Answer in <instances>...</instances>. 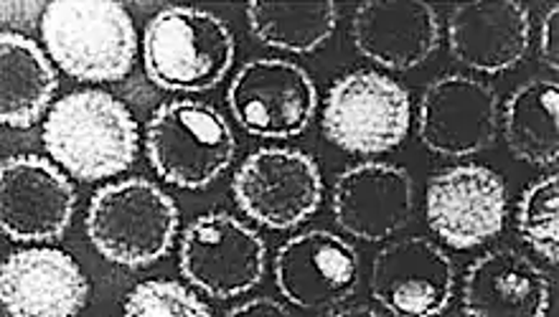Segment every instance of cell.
Listing matches in <instances>:
<instances>
[{"label":"cell","mask_w":559,"mask_h":317,"mask_svg":"<svg viewBox=\"0 0 559 317\" xmlns=\"http://www.w3.org/2000/svg\"><path fill=\"white\" fill-rule=\"evenodd\" d=\"M44 148L76 181H103L133 166L138 125L118 97L103 89L69 92L44 120Z\"/></svg>","instance_id":"obj_1"},{"label":"cell","mask_w":559,"mask_h":317,"mask_svg":"<svg viewBox=\"0 0 559 317\" xmlns=\"http://www.w3.org/2000/svg\"><path fill=\"white\" fill-rule=\"evenodd\" d=\"M46 51L76 82H120L133 69L135 26L112 0H53L41 13Z\"/></svg>","instance_id":"obj_2"},{"label":"cell","mask_w":559,"mask_h":317,"mask_svg":"<svg viewBox=\"0 0 559 317\" xmlns=\"http://www.w3.org/2000/svg\"><path fill=\"white\" fill-rule=\"evenodd\" d=\"M237 44L219 15L170 5L145 26L143 64L155 87L166 92H209L229 74Z\"/></svg>","instance_id":"obj_3"},{"label":"cell","mask_w":559,"mask_h":317,"mask_svg":"<svg viewBox=\"0 0 559 317\" xmlns=\"http://www.w3.org/2000/svg\"><path fill=\"white\" fill-rule=\"evenodd\" d=\"M178 221L181 214L166 191L145 178H128L92 196L87 236L112 265L151 267L166 257Z\"/></svg>","instance_id":"obj_4"},{"label":"cell","mask_w":559,"mask_h":317,"mask_svg":"<svg viewBox=\"0 0 559 317\" xmlns=\"http://www.w3.org/2000/svg\"><path fill=\"white\" fill-rule=\"evenodd\" d=\"M145 150L155 173L178 188H206L231 166L237 141L229 122L212 105L174 99L145 125Z\"/></svg>","instance_id":"obj_5"},{"label":"cell","mask_w":559,"mask_h":317,"mask_svg":"<svg viewBox=\"0 0 559 317\" xmlns=\"http://www.w3.org/2000/svg\"><path fill=\"white\" fill-rule=\"evenodd\" d=\"M413 102L392 76L359 69L333 82L323 105V135L354 156H379L400 148L409 135Z\"/></svg>","instance_id":"obj_6"},{"label":"cell","mask_w":559,"mask_h":317,"mask_svg":"<svg viewBox=\"0 0 559 317\" xmlns=\"http://www.w3.org/2000/svg\"><path fill=\"white\" fill-rule=\"evenodd\" d=\"M265 239L258 231L227 211H212L186 227L178 269L209 297L229 300L258 288L265 277Z\"/></svg>","instance_id":"obj_7"},{"label":"cell","mask_w":559,"mask_h":317,"mask_svg":"<svg viewBox=\"0 0 559 317\" xmlns=\"http://www.w3.org/2000/svg\"><path fill=\"white\" fill-rule=\"evenodd\" d=\"M229 110L247 133L287 141L306 133L318 107L308 72L287 59H252L239 69L227 92Z\"/></svg>","instance_id":"obj_8"},{"label":"cell","mask_w":559,"mask_h":317,"mask_svg":"<svg viewBox=\"0 0 559 317\" xmlns=\"http://www.w3.org/2000/svg\"><path fill=\"white\" fill-rule=\"evenodd\" d=\"M237 206L267 229H293L323 200V175L316 160L293 148H260L231 181Z\"/></svg>","instance_id":"obj_9"},{"label":"cell","mask_w":559,"mask_h":317,"mask_svg":"<svg viewBox=\"0 0 559 317\" xmlns=\"http://www.w3.org/2000/svg\"><path fill=\"white\" fill-rule=\"evenodd\" d=\"M417 133L435 156H476L491 148L499 133V95L476 76L442 74L419 99Z\"/></svg>","instance_id":"obj_10"},{"label":"cell","mask_w":559,"mask_h":317,"mask_svg":"<svg viewBox=\"0 0 559 317\" xmlns=\"http://www.w3.org/2000/svg\"><path fill=\"white\" fill-rule=\"evenodd\" d=\"M275 282L290 305L333 315L359 288V254L333 231H306L280 246Z\"/></svg>","instance_id":"obj_11"},{"label":"cell","mask_w":559,"mask_h":317,"mask_svg":"<svg viewBox=\"0 0 559 317\" xmlns=\"http://www.w3.org/2000/svg\"><path fill=\"white\" fill-rule=\"evenodd\" d=\"M507 185L484 166H455L427 183V223L453 249H473L507 223Z\"/></svg>","instance_id":"obj_12"},{"label":"cell","mask_w":559,"mask_h":317,"mask_svg":"<svg viewBox=\"0 0 559 317\" xmlns=\"http://www.w3.org/2000/svg\"><path fill=\"white\" fill-rule=\"evenodd\" d=\"M453 290V261L425 236L386 244L371 265V295L390 315H440L448 310Z\"/></svg>","instance_id":"obj_13"},{"label":"cell","mask_w":559,"mask_h":317,"mask_svg":"<svg viewBox=\"0 0 559 317\" xmlns=\"http://www.w3.org/2000/svg\"><path fill=\"white\" fill-rule=\"evenodd\" d=\"M74 204V185L49 160L11 156L0 166V227L13 242L59 239L72 221Z\"/></svg>","instance_id":"obj_14"},{"label":"cell","mask_w":559,"mask_h":317,"mask_svg":"<svg viewBox=\"0 0 559 317\" xmlns=\"http://www.w3.org/2000/svg\"><path fill=\"white\" fill-rule=\"evenodd\" d=\"M415 206V183L405 168L361 162L333 183V216L341 231L359 242H386L407 227Z\"/></svg>","instance_id":"obj_15"},{"label":"cell","mask_w":559,"mask_h":317,"mask_svg":"<svg viewBox=\"0 0 559 317\" xmlns=\"http://www.w3.org/2000/svg\"><path fill=\"white\" fill-rule=\"evenodd\" d=\"M90 282L67 252L51 246L13 252L0 269L3 313L13 317H72L87 305Z\"/></svg>","instance_id":"obj_16"},{"label":"cell","mask_w":559,"mask_h":317,"mask_svg":"<svg viewBox=\"0 0 559 317\" xmlns=\"http://www.w3.org/2000/svg\"><path fill=\"white\" fill-rule=\"evenodd\" d=\"M530 41V8L519 0H471L448 15L450 53L476 72L501 74L519 66Z\"/></svg>","instance_id":"obj_17"},{"label":"cell","mask_w":559,"mask_h":317,"mask_svg":"<svg viewBox=\"0 0 559 317\" xmlns=\"http://www.w3.org/2000/svg\"><path fill=\"white\" fill-rule=\"evenodd\" d=\"M352 38L361 57L407 72L438 51V13L423 0H367L356 8Z\"/></svg>","instance_id":"obj_18"},{"label":"cell","mask_w":559,"mask_h":317,"mask_svg":"<svg viewBox=\"0 0 559 317\" xmlns=\"http://www.w3.org/2000/svg\"><path fill=\"white\" fill-rule=\"evenodd\" d=\"M552 282L516 249H493L465 272L463 315L542 317L549 313Z\"/></svg>","instance_id":"obj_19"},{"label":"cell","mask_w":559,"mask_h":317,"mask_svg":"<svg viewBox=\"0 0 559 317\" xmlns=\"http://www.w3.org/2000/svg\"><path fill=\"white\" fill-rule=\"evenodd\" d=\"M59 87L57 69L36 41L5 31L0 36V120L15 130H28L41 118Z\"/></svg>","instance_id":"obj_20"},{"label":"cell","mask_w":559,"mask_h":317,"mask_svg":"<svg viewBox=\"0 0 559 317\" xmlns=\"http://www.w3.org/2000/svg\"><path fill=\"white\" fill-rule=\"evenodd\" d=\"M503 137L514 158L532 166H555L559 158V87L532 80L509 97Z\"/></svg>","instance_id":"obj_21"},{"label":"cell","mask_w":559,"mask_h":317,"mask_svg":"<svg viewBox=\"0 0 559 317\" xmlns=\"http://www.w3.org/2000/svg\"><path fill=\"white\" fill-rule=\"evenodd\" d=\"M247 21L260 44L290 53H310L333 36L338 8L331 0H258L247 5Z\"/></svg>","instance_id":"obj_22"},{"label":"cell","mask_w":559,"mask_h":317,"mask_svg":"<svg viewBox=\"0 0 559 317\" xmlns=\"http://www.w3.org/2000/svg\"><path fill=\"white\" fill-rule=\"evenodd\" d=\"M519 234L549 265L559 261V175H542L519 200Z\"/></svg>","instance_id":"obj_23"},{"label":"cell","mask_w":559,"mask_h":317,"mask_svg":"<svg viewBox=\"0 0 559 317\" xmlns=\"http://www.w3.org/2000/svg\"><path fill=\"white\" fill-rule=\"evenodd\" d=\"M128 317H212L214 310L170 280L140 282L126 300Z\"/></svg>","instance_id":"obj_24"},{"label":"cell","mask_w":559,"mask_h":317,"mask_svg":"<svg viewBox=\"0 0 559 317\" xmlns=\"http://www.w3.org/2000/svg\"><path fill=\"white\" fill-rule=\"evenodd\" d=\"M539 53H542V64L557 72L559 69V5L549 8L545 21H542Z\"/></svg>","instance_id":"obj_25"},{"label":"cell","mask_w":559,"mask_h":317,"mask_svg":"<svg viewBox=\"0 0 559 317\" xmlns=\"http://www.w3.org/2000/svg\"><path fill=\"white\" fill-rule=\"evenodd\" d=\"M229 317H290V310L273 297H258L227 310Z\"/></svg>","instance_id":"obj_26"},{"label":"cell","mask_w":559,"mask_h":317,"mask_svg":"<svg viewBox=\"0 0 559 317\" xmlns=\"http://www.w3.org/2000/svg\"><path fill=\"white\" fill-rule=\"evenodd\" d=\"M336 317H379V315H390V310H371V307L367 305H356V307H338L336 313H333Z\"/></svg>","instance_id":"obj_27"}]
</instances>
